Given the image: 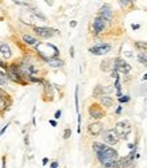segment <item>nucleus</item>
Instances as JSON below:
<instances>
[{
  "mask_svg": "<svg viewBox=\"0 0 147 168\" xmlns=\"http://www.w3.org/2000/svg\"><path fill=\"white\" fill-rule=\"evenodd\" d=\"M111 75H112V78H115V81H116V79H119V73H117L116 70H112Z\"/></svg>",
  "mask_w": 147,
  "mask_h": 168,
  "instance_id": "nucleus-28",
  "label": "nucleus"
},
{
  "mask_svg": "<svg viewBox=\"0 0 147 168\" xmlns=\"http://www.w3.org/2000/svg\"><path fill=\"white\" fill-rule=\"evenodd\" d=\"M117 3H119V4L120 5H122V7H126V5H128V4H131V0H119V2H117Z\"/></svg>",
  "mask_w": 147,
  "mask_h": 168,
  "instance_id": "nucleus-26",
  "label": "nucleus"
},
{
  "mask_svg": "<svg viewBox=\"0 0 147 168\" xmlns=\"http://www.w3.org/2000/svg\"><path fill=\"white\" fill-rule=\"evenodd\" d=\"M89 116H91L92 118H94V120H101L103 117L105 116V112L103 110V108L99 105V104H92V105H89Z\"/></svg>",
  "mask_w": 147,
  "mask_h": 168,
  "instance_id": "nucleus-6",
  "label": "nucleus"
},
{
  "mask_svg": "<svg viewBox=\"0 0 147 168\" xmlns=\"http://www.w3.org/2000/svg\"><path fill=\"white\" fill-rule=\"evenodd\" d=\"M34 15H35V16H37V18H39V19H42V20H46V16H45V15H42V14H41V12H35V14H34Z\"/></svg>",
  "mask_w": 147,
  "mask_h": 168,
  "instance_id": "nucleus-31",
  "label": "nucleus"
},
{
  "mask_svg": "<svg viewBox=\"0 0 147 168\" xmlns=\"http://www.w3.org/2000/svg\"><path fill=\"white\" fill-rule=\"evenodd\" d=\"M61 114H62L61 110H57L56 113H54V120H58V118L61 117Z\"/></svg>",
  "mask_w": 147,
  "mask_h": 168,
  "instance_id": "nucleus-30",
  "label": "nucleus"
},
{
  "mask_svg": "<svg viewBox=\"0 0 147 168\" xmlns=\"http://www.w3.org/2000/svg\"><path fill=\"white\" fill-rule=\"evenodd\" d=\"M49 123H50L51 126H57L58 125V123H57V120H54V118H51V120H49Z\"/></svg>",
  "mask_w": 147,
  "mask_h": 168,
  "instance_id": "nucleus-32",
  "label": "nucleus"
},
{
  "mask_svg": "<svg viewBox=\"0 0 147 168\" xmlns=\"http://www.w3.org/2000/svg\"><path fill=\"white\" fill-rule=\"evenodd\" d=\"M135 153H136V148H135V149H132L131 152H129L128 155L126 156V157L120 159V160H119V163H120V168H127V167H129V166H131V164L134 163Z\"/></svg>",
  "mask_w": 147,
  "mask_h": 168,
  "instance_id": "nucleus-10",
  "label": "nucleus"
},
{
  "mask_svg": "<svg viewBox=\"0 0 147 168\" xmlns=\"http://www.w3.org/2000/svg\"><path fill=\"white\" fill-rule=\"evenodd\" d=\"M24 144H26V145H28V144H30V143H28V136H26V137H24Z\"/></svg>",
  "mask_w": 147,
  "mask_h": 168,
  "instance_id": "nucleus-40",
  "label": "nucleus"
},
{
  "mask_svg": "<svg viewBox=\"0 0 147 168\" xmlns=\"http://www.w3.org/2000/svg\"><path fill=\"white\" fill-rule=\"evenodd\" d=\"M58 166H59L58 161H53V163L50 164V168H58Z\"/></svg>",
  "mask_w": 147,
  "mask_h": 168,
  "instance_id": "nucleus-34",
  "label": "nucleus"
},
{
  "mask_svg": "<svg viewBox=\"0 0 147 168\" xmlns=\"http://www.w3.org/2000/svg\"><path fill=\"white\" fill-rule=\"evenodd\" d=\"M88 132L92 136H99L103 133V124L100 121H94L88 125Z\"/></svg>",
  "mask_w": 147,
  "mask_h": 168,
  "instance_id": "nucleus-9",
  "label": "nucleus"
},
{
  "mask_svg": "<svg viewBox=\"0 0 147 168\" xmlns=\"http://www.w3.org/2000/svg\"><path fill=\"white\" fill-rule=\"evenodd\" d=\"M122 110H123V109H122V106H119V108L116 109V114H120V113H122Z\"/></svg>",
  "mask_w": 147,
  "mask_h": 168,
  "instance_id": "nucleus-39",
  "label": "nucleus"
},
{
  "mask_svg": "<svg viewBox=\"0 0 147 168\" xmlns=\"http://www.w3.org/2000/svg\"><path fill=\"white\" fill-rule=\"evenodd\" d=\"M107 23L103 18H100V16H96L93 20V23H92V30H93V34L94 35H99V34H101L103 31L107 28Z\"/></svg>",
  "mask_w": 147,
  "mask_h": 168,
  "instance_id": "nucleus-8",
  "label": "nucleus"
},
{
  "mask_svg": "<svg viewBox=\"0 0 147 168\" xmlns=\"http://www.w3.org/2000/svg\"><path fill=\"white\" fill-rule=\"evenodd\" d=\"M113 70H116L117 73L127 74L131 70V66H129L123 58H116V59L113 61Z\"/></svg>",
  "mask_w": 147,
  "mask_h": 168,
  "instance_id": "nucleus-7",
  "label": "nucleus"
},
{
  "mask_svg": "<svg viewBox=\"0 0 147 168\" xmlns=\"http://www.w3.org/2000/svg\"><path fill=\"white\" fill-rule=\"evenodd\" d=\"M34 33H35L38 36L47 39V38L54 36L58 31H57L56 28H51V27H34Z\"/></svg>",
  "mask_w": 147,
  "mask_h": 168,
  "instance_id": "nucleus-5",
  "label": "nucleus"
},
{
  "mask_svg": "<svg viewBox=\"0 0 147 168\" xmlns=\"http://www.w3.org/2000/svg\"><path fill=\"white\" fill-rule=\"evenodd\" d=\"M92 148H93L94 153H96L97 160H99L103 166H104V164H108V163H113V161H116L117 157H119L117 151L111 148V147H108L104 143H97L96 141V143H93Z\"/></svg>",
  "mask_w": 147,
  "mask_h": 168,
  "instance_id": "nucleus-1",
  "label": "nucleus"
},
{
  "mask_svg": "<svg viewBox=\"0 0 147 168\" xmlns=\"http://www.w3.org/2000/svg\"><path fill=\"white\" fill-rule=\"evenodd\" d=\"M8 126H10V123H8V124H5V125L2 128V131H0V137H2V136L5 133V131H7V129H8Z\"/></svg>",
  "mask_w": 147,
  "mask_h": 168,
  "instance_id": "nucleus-27",
  "label": "nucleus"
},
{
  "mask_svg": "<svg viewBox=\"0 0 147 168\" xmlns=\"http://www.w3.org/2000/svg\"><path fill=\"white\" fill-rule=\"evenodd\" d=\"M88 51L93 55H105L111 51V45L109 43H97L94 46H91Z\"/></svg>",
  "mask_w": 147,
  "mask_h": 168,
  "instance_id": "nucleus-3",
  "label": "nucleus"
},
{
  "mask_svg": "<svg viewBox=\"0 0 147 168\" xmlns=\"http://www.w3.org/2000/svg\"><path fill=\"white\" fill-rule=\"evenodd\" d=\"M70 136H72V129L70 128H66L65 131H63L62 138H63V140H68V138H70Z\"/></svg>",
  "mask_w": 147,
  "mask_h": 168,
  "instance_id": "nucleus-23",
  "label": "nucleus"
},
{
  "mask_svg": "<svg viewBox=\"0 0 147 168\" xmlns=\"http://www.w3.org/2000/svg\"><path fill=\"white\" fill-rule=\"evenodd\" d=\"M7 83H8V78H7V75H5V73L0 71V88H2V86H5Z\"/></svg>",
  "mask_w": 147,
  "mask_h": 168,
  "instance_id": "nucleus-18",
  "label": "nucleus"
},
{
  "mask_svg": "<svg viewBox=\"0 0 147 168\" xmlns=\"http://www.w3.org/2000/svg\"><path fill=\"white\" fill-rule=\"evenodd\" d=\"M0 97H2V98H4V100L12 101V100H11V97H10V94H8L7 92H5L4 89H2V88H0Z\"/></svg>",
  "mask_w": 147,
  "mask_h": 168,
  "instance_id": "nucleus-22",
  "label": "nucleus"
},
{
  "mask_svg": "<svg viewBox=\"0 0 147 168\" xmlns=\"http://www.w3.org/2000/svg\"><path fill=\"white\" fill-rule=\"evenodd\" d=\"M0 67H2V69H4V70H7V69H8V65L4 62V61H2V59H0Z\"/></svg>",
  "mask_w": 147,
  "mask_h": 168,
  "instance_id": "nucleus-29",
  "label": "nucleus"
},
{
  "mask_svg": "<svg viewBox=\"0 0 147 168\" xmlns=\"http://www.w3.org/2000/svg\"><path fill=\"white\" fill-rule=\"evenodd\" d=\"M2 168H5V163H7V157H5V156H3V159H2Z\"/></svg>",
  "mask_w": 147,
  "mask_h": 168,
  "instance_id": "nucleus-33",
  "label": "nucleus"
},
{
  "mask_svg": "<svg viewBox=\"0 0 147 168\" xmlns=\"http://www.w3.org/2000/svg\"><path fill=\"white\" fill-rule=\"evenodd\" d=\"M100 69H101V71L113 70V61H111V59H104L101 63H100Z\"/></svg>",
  "mask_w": 147,
  "mask_h": 168,
  "instance_id": "nucleus-17",
  "label": "nucleus"
},
{
  "mask_svg": "<svg viewBox=\"0 0 147 168\" xmlns=\"http://www.w3.org/2000/svg\"><path fill=\"white\" fill-rule=\"evenodd\" d=\"M128 101H129V97H128V95H122V97L119 98V102H120V104H127Z\"/></svg>",
  "mask_w": 147,
  "mask_h": 168,
  "instance_id": "nucleus-25",
  "label": "nucleus"
},
{
  "mask_svg": "<svg viewBox=\"0 0 147 168\" xmlns=\"http://www.w3.org/2000/svg\"><path fill=\"white\" fill-rule=\"evenodd\" d=\"M0 53H2V55L4 59H10V58L12 57V51H11L10 45L5 42H0Z\"/></svg>",
  "mask_w": 147,
  "mask_h": 168,
  "instance_id": "nucleus-12",
  "label": "nucleus"
},
{
  "mask_svg": "<svg viewBox=\"0 0 147 168\" xmlns=\"http://www.w3.org/2000/svg\"><path fill=\"white\" fill-rule=\"evenodd\" d=\"M142 81H147V73L143 75V78H142Z\"/></svg>",
  "mask_w": 147,
  "mask_h": 168,
  "instance_id": "nucleus-42",
  "label": "nucleus"
},
{
  "mask_svg": "<svg viewBox=\"0 0 147 168\" xmlns=\"http://www.w3.org/2000/svg\"><path fill=\"white\" fill-rule=\"evenodd\" d=\"M131 27H132V30H139V28H140V26H139V24H132Z\"/></svg>",
  "mask_w": 147,
  "mask_h": 168,
  "instance_id": "nucleus-36",
  "label": "nucleus"
},
{
  "mask_svg": "<svg viewBox=\"0 0 147 168\" xmlns=\"http://www.w3.org/2000/svg\"><path fill=\"white\" fill-rule=\"evenodd\" d=\"M77 117H78V121H77V132L81 133V114H77Z\"/></svg>",
  "mask_w": 147,
  "mask_h": 168,
  "instance_id": "nucleus-24",
  "label": "nucleus"
},
{
  "mask_svg": "<svg viewBox=\"0 0 147 168\" xmlns=\"http://www.w3.org/2000/svg\"><path fill=\"white\" fill-rule=\"evenodd\" d=\"M46 63H47L50 67H54V69H59L63 66V61L59 59V58H53V59H49L46 61Z\"/></svg>",
  "mask_w": 147,
  "mask_h": 168,
  "instance_id": "nucleus-16",
  "label": "nucleus"
},
{
  "mask_svg": "<svg viewBox=\"0 0 147 168\" xmlns=\"http://www.w3.org/2000/svg\"><path fill=\"white\" fill-rule=\"evenodd\" d=\"M99 16H100V18L104 19L105 22H111L112 18H113V15H112V10L108 7V5H103V7L100 8V11H99Z\"/></svg>",
  "mask_w": 147,
  "mask_h": 168,
  "instance_id": "nucleus-11",
  "label": "nucleus"
},
{
  "mask_svg": "<svg viewBox=\"0 0 147 168\" xmlns=\"http://www.w3.org/2000/svg\"><path fill=\"white\" fill-rule=\"evenodd\" d=\"M135 46H136L138 48H140V50H146V51H147V42L138 40V42H135Z\"/></svg>",
  "mask_w": 147,
  "mask_h": 168,
  "instance_id": "nucleus-21",
  "label": "nucleus"
},
{
  "mask_svg": "<svg viewBox=\"0 0 147 168\" xmlns=\"http://www.w3.org/2000/svg\"><path fill=\"white\" fill-rule=\"evenodd\" d=\"M124 55H127V57H132V53H129V51H124Z\"/></svg>",
  "mask_w": 147,
  "mask_h": 168,
  "instance_id": "nucleus-41",
  "label": "nucleus"
},
{
  "mask_svg": "<svg viewBox=\"0 0 147 168\" xmlns=\"http://www.w3.org/2000/svg\"><path fill=\"white\" fill-rule=\"evenodd\" d=\"M103 140H104V144L107 145H115V144L119 143V136L115 133L113 129H108V131L103 132Z\"/></svg>",
  "mask_w": 147,
  "mask_h": 168,
  "instance_id": "nucleus-4",
  "label": "nucleus"
},
{
  "mask_svg": "<svg viewBox=\"0 0 147 168\" xmlns=\"http://www.w3.org/2000/svg\"><path fill=\"white\" fill-rule=\"evenodd\" d=\"M22 39H23V42L27 43L28 46H34V47H35V46L39 43L37 38H34L33 35H28V34H23V35H22Z\"/></svg>",
  "mask_w": 147,
  "mask_h": 168,
  "instance_id": "nucleus-14",
  "label": "nucleus"
},
{
  "mask_svg": "<svg viewBox=\"0 0 147 168\" xmlns=\"http://www.w3.org/2000/svg\"><path fill=\"white\" fill-rule=\"evenodd\" d=\"M76 26H77V22H76V20H72V22H70V27H76Z\"/></svg>",
  "mask_w": 147,
  "mask_h": 168,
  "instance_id": "nucleus-38",
  "label": "nucleus"
},
{
  "mask_svg": "<svg viewBox=\"0 0 147 168\" xmlns=\"http://www.w3.org/2000/svg\"><path fill=\"white\" fill-rule=\"evenodd\" d=\"M47 163H49V159L47 157H43L42 159V166H47Z\"/></svg>",
  "mask_w": 147,
  "mask_h": 168,
  "instance_id": "nucleus-35",
  "label": "nucleus"
},
{
  "mask_svg": "<svg viewBox=\"0 0 147 168\" xmlns=\"http://www.w3.org/2000/svg\"><path fill=\"white\" fill-rule=\"evenodd\" d=\"M70 57H72V58L74 57V47H73V46L70 47Z\"/></svg>",
  "mask_w": 147,
  "mask_h": 168,
  "instance_id": "nucleus-37",
  "label": "nucleus"
},
{
  "mask_svg": "<svg viewBox=\"0 0 147 168\" xmlns=\"http://www.w3.org/2000/svg\"><path fill=\"white\" fill-rule=\"evenodd\" d=\"M100 106H104V108H111L112 104H113V100H112L109 95H101L99 100Z\"/></svg>",
  "mask_w": 147,
  "mask_h": 168,
  "instance_id": "nucleus-15",
  "label": "nucleus"
},
{
  "mask_svg": "<svg viewBox=\"0 0 147 168\" xmlns=\"http://www.w3.org/2000/svg\"><path fill=\"white\" fill-rule=\"evenodd\" d=\"M138 61H139L142 65H147V55L145 53H140V54H138Z\"/></svg>",
  "mask_w": 147,
  "mask_h": 168,
  "instance_id": "nucleus-20",
  "label": "nucleus"
},
{
  "mask_svg": "<svg viewBox=\"0 0 147 168\" xmlns=\"http://www.w3.org/2000/svg\"><path fill=\"white\" fill-rule=\"evenodd\" d=\"M113 90L112 86H108V88H104L101 85H97L93 90V97H101V95H105V93H109V92Z\"/></svg>",
  "mask_w": 147,
  "mask_h": 168,
  "instance_id": "nucleus-13",
  "label": "nucleus"
},
{
  "mask_svg": "<svg viewBox=\"0 0 147 168\" xmlns=\"http://www.w3.org/2000/svg\"><path fill=\"white\" fill-rule=\"evenodd\" d=\"M74 100H76V112L77 114L80 113V104H78V86H76V92H74Z\"/></svg>",
  "mask_w": 147,
  "mask_h": 168,
  "instance_id": "nucleus-19",
  "label": "nucleus"
},
{
  "mask_svg": "<svg viewBox=\"0 0 147 168\" xmlns=\"http://www.w3.org/2000/svg\"><path fill=\"white\" fill-rule=\"evenodd\" d=\"M115 133H116L117 136L123 138H127L128 137V135L131 133V124L128 123V121H119V123H116V125H115Z\"/></svg>",
  "mask_w": 147,
  "mask_h": 168,
  "instance_id": "nucleus-2",
  "label": "nucleus"
}]
</instances>
